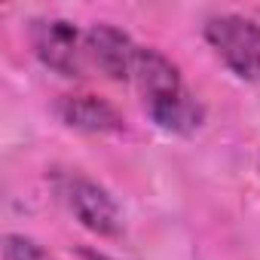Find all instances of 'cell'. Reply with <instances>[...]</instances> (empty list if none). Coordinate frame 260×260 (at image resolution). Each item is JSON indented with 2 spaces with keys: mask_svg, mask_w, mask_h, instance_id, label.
Here are the masks:
<instances>
[{
  "mask_svg": "<svg viewBox=\"0 0 260 260\" xmlns=\"http://www.w3.org/2000/svg\"><path fill=\"white\" fill-rule=\"evenodd\" d=\"M34 55L61 77H80L86 58V34L68 19H37L31 22Z\"/></svg>",
  "mask_w": 260,
  "mask_h": 260,
  "instance_id": "cell-3",
  "label": "cell"
},
{
  "mask_svg": "<svg viewBox=\"0 0 260 260\" xmlns=\"http://www.w3.org/2000/svg\"><path fill=\"white\" fill-rule=\"evenodd\" d=\"M68 205H71L74 217L95 236H116L122 226L113 196L104 187H98L95 181L74 178L68 184Z\"/></svg>",
  "mask_w": 260,
  "mask_h": 260,
  "instance_id": "cell-4",
  "label": "cell"
},
{
  "mask_svg": "<svg viewBox=\"0 0 260 260\" xmlns=\"http://www.w3.org/2000/svg\"><path fill=\"white\" fill-rule=\"evenodd\" d=\"M132 80L144 98L150 119L166 132H190L202 122V107L187 92L181 71L153 46H138Z\"/></svg>",
  "mask_w": 260,
  "mask_h": 260,
  "instance_id": "cell-1",
  "label": "cell"
},
{
  "mask_svg": "<svg viewBox=\"0 0 260 260\" xmlns=\"http://www.w3.org/2000/svg\"><path fill=\"white\" fill-rule=\"evenodd\" d=\"M80 257H83V260H113V257H107V254H101V251H92V248H83Z\"/></svg>",
  "mask_w": 260,
  "mask_h": 260,
  "instance_id": "cell-8",
  "label": "cell"
},
{
  "mask_svg": "<svg viewBox=\"0 0 260 260\" xmlns=\"http://www.w3.org/2000/svg\"><path fill=\"white\" fill-rule=\"evenodd\" d=\"M58 116L64 125L89 135H110L122 128V116L116 113V107L95 95H64L58 101Z\"/></svg>",
  "mask_w": 260,
  "mask_h": 260,
  "instance_id": "cell-6",
  "label": "cell"
},
{
  "mask_svg": "<svg viewBox=\"0 0 260 260\" xmlns=\"http://www.w3.org/2000/svg\"><path fill=\"white\" fill-rule=\"evenodd\" d=\"M4 260H49V254L28 236H7L4 242Z\"/></svg>",
  "mask_w": 260,
  "mask_h": 260,
  "instance_id": "cell-7",
  "label": "cell"
},
{
  "mask_svg": "<svg viewBox=\"0 0 260 260\" xmlns=\"http://www.w3.org/2000/svg\"><path fill=\"white\" fill-rule=\"evenodd\" d=\"M86 55L92 58V64L110 77V80H128L132 77V68H135V55H138V46L132 43L125 31L101 22V25H92L86 31Z\"/></svg>",
  "mask_w": 260,
  "mask_h": 260,
  "instance_id": "cell-5",
  "label": "cell"
},
{
  "mask_svg": "<svg viewBox=\"0 0 260 260\" xmlns=\"http://www.w3.org/2000/svg\"><path fill=\"white\" fill-rule=\"evenodd\" d=\"M205 40L239 80H260V25L248 16H214L205 22Z\"/></svg>",
  "mask_w": 260,
  "mask_h": 260,
  "instance_id": "cell-2",
  "label": "cell"
}]
</instances>
